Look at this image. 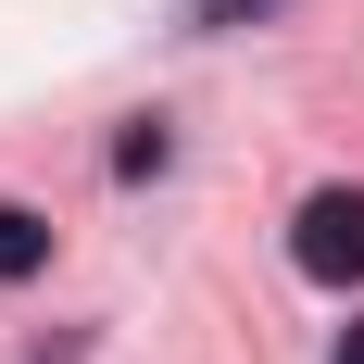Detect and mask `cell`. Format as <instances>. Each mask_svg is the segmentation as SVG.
Masks as SVG:
<instances>
[{"label":"cell","instance_id":"cell-1","mask_svg":"<svg viewBox=\"0 0 364 364\" xmlns=\"http://www.w3.org/2000/svg\"><path fill=\"white\" fill-rule=\"evenodd\" d=\"M289 264H301V277H327V289H352V277H364V188H314V201H301Z\"/></svg>","mask_w":364,"mask_h":364},{"label":"cell","instance_id":"cell-2","mask_svg":"<svg viewBox=\"0 0 364 364\" xmlns=\"http://www.w3.org/2000/svg\"><path fill=\"white\" fill-rule=\"evenodd\" d=\"M38 264H50V226H38L26 201H0V289H13V277H38Z\"/></svg>","mask_w":364,"mask_h":364},{"label":"cell","instance_id":"cell-3","mask_svg":"<svg viewBox=\"0 0 364 364\" xmlns=\"http://www.w3.org/2000/svg\"><path fill=\"white\" fill-rule=\"evenodd\" d=\"M327 364H364V314H352V327H339V352H327Z\"/></svg>","mask_w":364,"mask_h":364}]
</instances>
